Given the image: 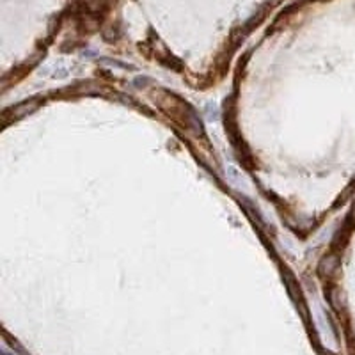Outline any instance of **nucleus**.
<instances>
[]
</instances>
